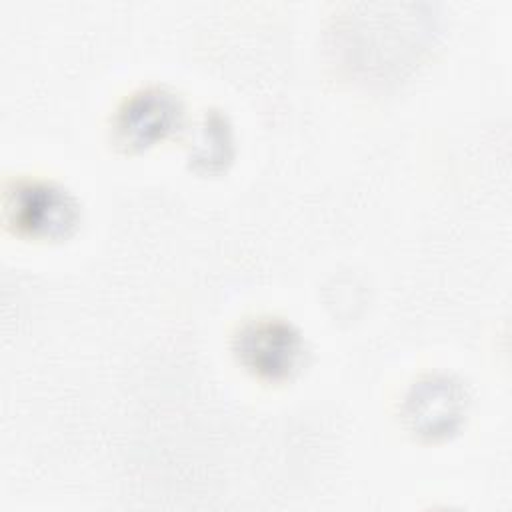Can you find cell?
<instances>
[{
	"label": "cell",
	"instance_id": "1",
	"mask_svg": "<svg viewBox=\"0 0 512 512\" xmlns=\"http://www.w3.org/2000/svg\"><path fill=\"white\" fill-rule=\"evenodd\" d=\"M6 222L32 238H66L80 222L78 200L60 184L14 180L4 194Z\"/></svg>",
	"mask_w": 512,
	"mask_h": 512
},
{
	"label": "cell",
	"instance_id": "2",
	"mask_svg": "<svg viewBox=\"0 0 512 512\" xmlns=\"http://www.w3.org/2000/svg\"><path fill=\"white\" fill-rule=\"evenodd\" d=\"M238 362L264 380L290 378L304 360V338L294 324L274 316L244 322L234 336Z\"/></svg>",
	"mask_w": 512,
	"mask_h": 512
},
{
	"label": "cell",
	"instance_id": "3",
	"mask_svg": "<svg viewBox=\"0 0 512 512\" xmlns=\"http://www.w3.org/2000/svg\"><path fill=\"white\" fill-rule=\"evenodd\" d=\"M184 124V102L166 86H148L128 96L112 122V136L124 150H146Z\"/></svg>",
	"mask_w": 512,
	"mask_h": 512
},
{
	"label": "cell",
	"instance_id": "4",
	"mask_svg": "<svg viewBox=\"0 0 512 512\" xmlns=\"http://www.w3.org/2000/svg\"><path fill=\"white\" fill-rule=\"evenodd\" d=\"M468 408V394L456 378L430 374L416 382L404 398V420L412 432L442 438L454 432Z\"/></svg>",
	"mask_w": 512,
	"mask_h": 512
},
{
	"label": "cell",
	"instance_id": "5",
	"mask_svg": "<svg viewBox=\"0 0 512 512\" xmlns=\"http://www.w3.org/2000/svg\"><path fill=\"white\" fill-rule=\"evenodd\" d=\"M232 158V132L226 118L220 112H206L200 130L198 142L190 150V160L204 166V170L222 168Z\"/></svg>",
	"mask_w": 512,
	"mask_h": 512
}]
</instances>
